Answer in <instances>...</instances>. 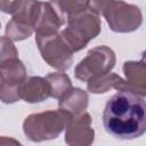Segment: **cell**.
<instances>
[{
    "label": "cell",
    "instance_id": "4fadbf2b",
    "mask_svg": "<svg viewBox=\"0 0 146 146\" xmlns=\"http://www.w3.org/2000/svg\"><path fill=\"white\" fill-rule=\"evenodd\" d=\"M40 9L41 1L39 0H16L9 14L13 19L34 27Z\"/></svg>",
    "mask_w": 146,
    "mask_h": 146
},
{
    "label": "cell",
    "instance_id": "30bf717a",
    "mask_svg": "<svg viewBox=\"0 0 146 146\" xmlns=\"http://www.w3.org/2000/svg\"><path fill=\"white\" fill-rule=\"evenodd\" d=\"M123 72L131 92L146 97V52L140 60L125 62Z\"/></svg>",
    "mask_w": 146,
    "mask_h": 146
},
{
    "label": "cell",
    "instance_id": "8fae6325",
    "mask_svg": "<svg viewBox=\"0 0 146 146\" xmlns=\"http://www.w3.org/2000/svg\"><path fill=\"white\" fill-rule=\"evenodd\" d=\"M63 25L64 23L54 6L49 1L41 2V9L34 25L35 34L57 33Z\"/></svg>",
    "mask_w": 146,
    "mask_h": 146
},
{
    "label": "cell",
    "instance_id": "9a60e30c",
    "mask_svg": "<svg viewBox=\"0 0 146 146\" xmlns=\"http://www.w3.org/2000/svg\"><path fill=\"white\" fill-rule=\"evenodd\" d=\"M46 79L50 83L52 98L59 99L72 88L71 80L67 76V74H65V73H60V72L50 73L46 76Z\"/></svg>",
    "mask_w": 146,
    "mask_h": 146
},
{
    "label": "cell",
    "instance_id": "3957f363",
    "mask_svg": "<svg viewBox=\"0 0 146 146\" xmlns=\"http://www.w3.org/2000/svg\"><path fill=\"white\" fill-rule=\"evenodd\" d=\"M72 115L60 108L34 113L23 122V131L27 139L32 141H43L57 138L67 128Z\"/></svg>",
    "mask_w": 146,
    "mask_h": 146
},
{
    "label": "cell",
    "instance_id": "7c38bea8",
    "mask_svg": "<svg viewBox=\"0 0 146 146\" xmlns=\"http://www.w3.org/2000/svg\"><path fill=\"white\" fill-rule=\"evenodd\" d=\"M87 88L92 94H104L111 89H116L119 91H130V86L127 80L122 79L115 73H106L87 81Z\"/></svg>",
    "mask_w": 146,
    "mask_h": 146
},
{
    "label": "cell",
    "instance_id": "52a82bcc",
    "mask_svg": "<svg viewBox=\"0 0 146 146\" xmlns=\"http://www.w3.org/2000/svg\"><path fill=\"white\" fill-rule=\"evenodd\" d=\"M26 68L17 58L0 62V98L5 104L21 99L18 89L26 80Z\"/></svg>",
    "mask_w": 146,
    "mask_h": 146
},
{
    "label": "cell",
    "instance_id": "ac0fdd59",
    "mask_svg": "<svg viewBox=\"0 0 146 146\" xmlns=\"http://www.w3.org/2000/svg\"><path fill=\"white\" fill-rule=\"evenodd\" d=\"M16 0H0V2H1V10L3 11V13H7V14H9L10 13V9H11V7H13V5H14V2H15Z\"/></svg>",
    "mask_w": 146,
    "mask_h": 146
},
{
    "label": "cell",
    "instance_id": "e0dca14e",
    "mask_svg": "<svg viewBox=\"0 0 146 146\" xmlns=\"http://www.w3.org/2000/svg\"><path fill=\"white\" fill-rule=\"evenodd\" d=\"M18 51L16 47L13 43V40H10L7 36L1 38V52H0V62L10 59V58H17Z\"/></svg>",
    "mask_w": 146,
    "mask_h": 146
},
{
    "label": "cell",
    "instance_id": "8992f818",
    "mask_svg": "<svg viewBox=\"0 0 146 146\" xmlns=\"http://www.w3.org/2000/svg\"><path fill=\"white\" fill-rule=\"evenodd\" d=\"M116 62L115 52L107 46L90 49L87 56L75 66L74 75L78 80L87 82L92 78L111 72Z\"/></svg>",
    "mask_w": 146,
    "mask_h": 146
},
{
    "label": "cell",
    "instance_id": "277c9868",
    "mask_svg": "<svg viewBox=\"0 0 146 146\" xmlns=\"http://www.w3.org/2000/svg\"><path fill=\"white\" fill-rule=\"evenodd\" d=\"M99 16L100 15L89 8L84 13L71 16L67 19L66 26L59 31V33L73 52L86 48V46L100 33L102 23Z\"/></svg>",
    "mask_w": 146,
    "mask_h": 146
},
{
    "label": "cell",
    "instance_id": "9c48e42d",
    "mask_svg": "<svg viewBox=\"0 0 146 146\" xmlns=\"http://www.w3.org/2000/svg\"><path fill=\"white\" fill-rule=\"evenodd\" d=\"M18 92L26 103H40L51 97V87L46 78L30 76L21 84Z\"/></svg>",
    "mask_w": 146,
    "mask_h": 146
},
{
    "label": "cell",
    "instance_id": "ba28073f",
    "mask_svg": "<svg viewBox=\"0 0 146 146\" xmlns=\"http://www.w3.org/2000/svg\"><path fill=\"white\" fill-rule=\"evenodd\" d=\"M91 123L92 119L87 112L73 116L66 128L65 143L71 146L91 145L95 139V131Z\"/></svg>",
    "mask_w": 146,
    "mask_h": 146
},
{
    "label": "cell",
    "instance_id": "6da1fadb",
    "mask_svg": "<svg viewBox=\"0 0 146 146\" xmlns=\"http://www.w3.org/2000/svg\"><path fill=\"white\" fill-rule=\"evenodd\" d=\"M105 130L117 139H135L146 132V102L144 97L119 91L105 105L103 112Z\"/></svg>",
    "mask_w": 146,
    "mask_h": 146
},
{
    "label": "cell",
    "instance_id": "2e32d148",
    "mask_svg": "<svg viewBox=\"0 0 146 146\" xmlns=\"http://www.w3.org/2000/svg\"><path fill=\"white\" fill-rule=\"evenodd\" d=\"M34 27L19 23L15 19H10L6 25V36L13 41H22L31 36Z\"/></svg>",
    "mask_w": 146,
    "mask_h": 146
},
{
    "label": "cell",
    "instance_id": "5bb4252c",
    "mask_svg": "<svg viewBox=\"0 0 146 146\" xmlns=\"http://www.w3.org/2000/svg\"><path fill=\"white\" fill-rule=\"evenodd\" d=\"M89 96L80 88H71L63 97L58 99V108L68 112L72 116L83 113L88 106Z\"/></svg>",
    "mask_w": 146,
    "mask_h": 146
},
{
    "label": "cell",
    "instance_id": "5b68a950",
    "mask_svg": "<svg viewBox=\"0 0 146 146\" xmlns=\"http://www.w3.org/2000/svg\"><path fill=\"white\" fill-rule=\"evenodd\" d=\"M35 42L43 60L58 71L70 68L73 60V51L62 38L60 33L35 34Z\"/></svg>",
    "mask_w": 146,
    "mask_h": 146
},
{
    "label": "cell",
    "instance_id": "7a4b0ae2",
    "mask_svg": "<svg viewBox=\"0 0 146 146\" xmlns=\"http://www.w3.org/2000/svg\"><path fill=\"white\" fill-rule=\"evenodd\" d=\"M89 8L103 15L110 29L117 33L133 32L143 23L140 9L123 0H90Z\"/></svg>",
    "mask_w": 146,
    "mask_h": 146
}]
</instances>
